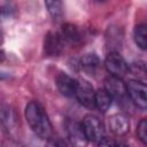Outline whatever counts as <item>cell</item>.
Instances as JSON below:
<instances>
[{
  "instance_id": "ac0fdd59",
  "label": "cell",
  "mask_w": 147,
  "mask_h": 147,
  "mask_svg": "<svg viewBox=\"0 0 147 147\" xmlns=\"http://www.w3.org/2000/svg\"><path fill=\"white\" fill-rule=\"evenodd\" d=\"M98 147H117V145H116V142H115L113 139L102 138V139L99 141Z\"/></svg>"
},
{
  "instance_id": "8992f818",
  "label": "cell",
  "mask_w": 147,
  "mask_h": 147,
  "mask_svg": "<svg viewBox=\"0 0 147 147\" xmlns=\"http://www.w3.org/2000/svg\"><path fill=\"white\" fill-rule=\"evenodd\" d=\"M67 132H68V138L70 140V144L74 147H86L88 140L79 123L69 121L67 123Z\"/></svg>"
},
{
  "instance_id": "8fae6325",
  "label": "cell",
  "mask_w": 147,
  "mask_h": 147,
  "mask_svg": "<svg viewBox=\"0 0 147 147\" xmlns=\"http://www.w3.org/2000/svg\"><path fill=\"white\" fill-rule=\"evenodd\" d=\"M61 37L63 40H65L70 44H78L82 40V32L78 26H76L71 23H67L62 26Z\"/></svg>"
},
{
  "instance_id": "277c9868",
  "label": "cell",
  "mask_w": 147,
  "mask_h": 147,
  "mask_svg": "<svg viewBox=\"0 0 147 147\" xmlns=\"http://www.w3.org/2000/svg\"><path fill=\"white\" fill-rule=\"evenodd\" d=\"M147 87L145 83L140 80H131L126 85V93L129 94L131 101L140 109H146L147 107Z\"/></svg>"
},
{
  "instance_id": "5b68a950",
  "label": "cell",
  "mask_w": 147,
  "mask_h": 147,
  "mask_svg": "<svg viewBox=\"0 0 147 147\" xmlns=\"http://www.w3.org/2000/svg\"><path fill=\"white\" fill-rule=\"evenodd\" d=\"M75 96L86 108L95 107V105H94L95 92H94V90H93V87H92V85L90 83H87V82H78L77 80Z\"/></svg>"
},
{
  "instance_id": "2e32d148",
  "label": "cell",
  "mask_w": 147,
  "mask_h": 147,
  "mask_svg": "<svg viewBox=\"0 0 147 147\" xmlns=\"http://www.w3.org/2000/svg\"><path fill=\"white\" fill-rule=\"evenodd\" d=\"M137 134L139 137V139L142 141V144H147V121L146 118H142L137 127Z\"/></svg>"
},
{
  "instance_id": "3957f363",
  "label": "cell",
  "mask_w": 147,
  "mask_h": 147,
  "mask_svg": "<svg viewBox=\"0 0 147 147\" xmlns=\"http://www.w3.org/2000/svg\"><path fill=\"white\" fill-rule=\"evenodd\" d=\"M105 67L113 77L117 78L124 77L129 71V65L126 61L122 55H119V53L116 52H111L108 54L105 61Z\"/></svg>"
},
{
  "instance_id": "7a4b0ae2",
  "label": "cell",
  "mask_w": 147,
  "mask_h": 147,
  "mask_svg": "<svg viewBox=\"0 0 147 147\" xmlns=\"http://www.w3.org/2000/svg\"><path fill=\"white\" fill-rule=\"evenodd\" d=\"M84 133L88 141L99 142L105 134V127L102 122L94 115H86L80 123Z\"/></svg>"
},
{
  "instance_id": "e0dca14e",
  "label": "cell",
  "mask_w": 147,
  "mask_h": 147,
  "mask_svg": "<svg viewBox=\"0 0 147 147\" xmlns=\"http://www.w3.org/2000/svg\"><path fill=\"white\" fill-rule=\"evenodd\" d=\"M46 147H68V145L60 138H49L47 139Z\"/></svg>"
},
{
  "instance_id": "d6986e66",
  "label": "cell",
  "mask_w": 147,
  "mask_h": 147,
  "mask_svg": "<svg viewBox=\"0 0 147 147\" xmlns=\"http://www.w3.org/2000/svg\"><path fill=\"white\" fill-rule=\"evenodd\" d=\"M117 147H127V146H125V145H119V146H117Z\"/></svg>"
},
{
  "instance_id": "6da1fadb",
  "label": "cell",
  "mask_w": 147,
  "mask_h": 147,
  "mask_svg": "<svg viewBox=\"0 0 147 147\" xmlns=\"http://www.w3.org/2000/svg\"><path fill=\"white\" fill-rule=\"evenodd\" d=\"M25 118L32 131L41 139H49L52 137L53 130L51 121L44 109V107L38 101H31L25 108Z\"/></svg>"
},
{
  "instance_id": "52a82bcc",
  "label": "cell",
  "mask_w": 147,
  "mask_h": 147,
  "mask_svg": "<svg viewBox=\"0 0 147 147\" xmlns=\"http://www.w3.org/2000/svg\"><path fill=\"white\" fill-rule=\"evenodd\" d=\"M63 47V39L56 32H48L44 40V52L47 56H57Z\"/></svg>"
},
{
  "instance_id": "4fadbf2b",
  "label": "cell",
  "mask_w": 147,
  "mask_h": 147,
  "mask_svg": "<svg viewBox=\"0 0 147 147\" xmlns=\"http://www.w3.org/2000/svg\"><path fill=\"white\" fill-rule=\"evenodd\" d=\"M134 41L136 44L141 48V49H146L147 47V30H146V25L140 24L137 25L134 29Z\"/></svg>"
},
{
  "instance_id": "9c48e42d",
  "label": "cell",
  "mask_w": 147,
  "mask_h": 147,
  "mask_svg": "<svg viewBox=\"0 0 147 147\" xmlns=\"http://www.w3.org/2000/svg\"><path fill=\"white\" fill-rule=\"evenodd\" d=\"M56 86H57L59 91L63 95L72 96V95H75V91H76V86H77V80L74 79L72 77H70L67 74L60 72L56 76Z\"/></svg>"
},
{
  "instance_id": "ffe728a7",
  "label": "cell",
  "mask_w": 147,
  "mask_h": 147,
  "mask_svg": "<svg viewBox=\"0 0 147 147\" xmlns=\"http://www.w3.org/2000/svg\"><path fill=\"white\" fill-rule=\"evenodd\" d=\"M0 44H1V33H0Z\"/></svg>"
},
{
  "instance_id": "30bf717a",
  "label": "cell",
  "mask_w": 147,
  "mask_h": 147,
  "mask_svg": "<svg viewBox=\"0 0 147 147\" xmlns=\"http://www.w3.org/2000/svg\"><path fill=\"white\" fill-rule=\"evenodd\" d=\"M109 127L113 133L117 136H123L130 130V121L124 114H116L109 119Z\"/></svg>"
},
{
  "instance_id": "5bb4252c",
  "label": "cell",
  "mask_w": 147,
  "mask_h": 147,
  "mask_svg": "<svg viewBox=\"0 0 147 147\" xmlns=\"http://www.w3.org/2000/svg\"><path fill=\"white\" fill-rule=\"evenodd\" d=\"M80 64L86 71H94L99 67L100 60L95 54H86L82 57Z\"/></svg>"
},
{
  "instance_id": "7c38bea8",
  "label": "cell",
  "mask_w": 147,
  "mask_h": 147,
  "mask_svg": "<svg viewBox=\"0 0 147 147\" xmlns=\"http://www.w3.org/2000/svg\"><path fill=\"white\" fill-rule=\"evenodd\" d=\"M94 105L101 113H106L110 108V106H111V96L105 91V88H100V90H98L95 92Z\"/></svg>"
},
{
  "instance_id": "9a60e30c",
  "label": "cell",
  "mask_w": 147,
  "mask_h": 147,
  "mask_svg": "<svg viewBox=\"0 0 147 147\" xmlns=\"http://www.w3.org/2000/svg\"><path fill=\"white\" fill-rule=\"evenodd\" d=\"M45 6L48 10V13L54 17L55 20L60 18L63 14V3L61 1H46Z\"/></svg>"
},
{
  "instance_id": "ba28073f",
  "label": "cell",
  "mask_w": 147,
  "mask_h": 147,
  "mask_svg": "<svg viewBox=\"0 0 147 147\" xmlns=\"http://www.w3.org/2000/svg\"><path fill=\"white\" fill-rule=\"evenodd\" d=\"M105 91L115 99H123L126 94V85L117 77H108L105 80Z\"/></svg>"
}]
</instances>
